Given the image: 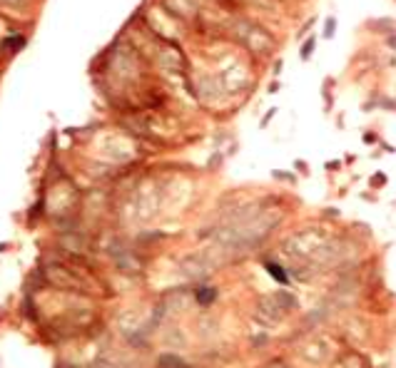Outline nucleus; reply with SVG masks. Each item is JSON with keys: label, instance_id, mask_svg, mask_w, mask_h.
<instances>
[{"label": "nucleus", "instance_id": "obj_1", "mask_svg": "<svg viewBox=\"0 0 396 368\" xmlns=\"http://www.w3.org/2000/svg\"><path fill=\"white\" fill-rule=\"evenodd\" d=\"M264 266H267V271H269V276H272V279H277L279 284H289V279H287V271H284L279 264H274V261H267Z\"/></svg>", "mask_w": 396, "mask_h": 368}, {"label": "nucleus", "instance_id": "obj_2", "mask_svg": "<svg viewBox=\"0 0 396 368\" xmlns=\"http://www.w3.org/2000/svg\"><path fill=\"white\" fill-rule=\"evenodd\" d=\"M214 298H217V289H212V286H199L197 289V301L202 306H209Z\"/></svg>", "mask_w": 396, "mask_h": 368}, {"label": "nucleus", "instance_id": "obj_3", "mask_svg": "<svg viewBox=\"0 0 396 368\" xmlns=\"http://www.w3.org/2000/svg\"><path fill=\"white\" fill-rule=\"evenodd\" d=\"M157 368H185V361H182V358H177V356H170V353H165V356H160Z\"/></svg>", "mask_w": 396, "mask_h": 368}]
</instances>
